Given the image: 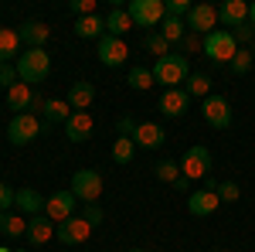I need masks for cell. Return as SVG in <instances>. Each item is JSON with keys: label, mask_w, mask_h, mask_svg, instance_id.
<instances>
[{"label": "cell", "mask_w": 255, "mask_h": 252, "mask_svg": "<svg viewBox=\"0 0 255 252\" xmlns=\"http://www.w3.org/2000/svg\"><path fill=\"white\" fill-rule=\"evenodd\" d=\"M14 65H17V78L27 82L31 89L41 85L44 78L51 75V55H48L44 48H27V51H20V58L14 61Z\"/></svg>", "instance_id": "1"}, {"label": "cell", "mask_w": 255, "mask_h": 252, "mask_svg": "<svg viewBox=\"0 0 255 252\" xmlns=\"http://www.w3.org/2000/svg\"><path fill=\"white\" fill-rule=\"evenodd\" d=\"M153 78H157L163 89H180V82L191 78L187 55H167V58H157L153 61Z\"/></svg>", "instance_id": "2"}, {"label": "cell", "mask_w": 255, "mask_h": 252, "mask_svg": "<svg viewBox=\"0 0 255 252\" xmlns=\"http://www.w3.org/2000/svg\"><path fill=\"white\" fill-rule=\"evenodd\" d=\"M44 133V123H38L34 113H14L10 123H7V140L14 147H27L31 140H38Z\"/></svg>", "instance_id": "3"}, {"label": "cell", "mask_w": 255, "mask_h": 252, "mask_svg": "<svg viewBox=\"0 0 255 252\" xmlns=\"http://www.w3.org/2000/svg\"><path fill=\"white\" fill-rule=\"evenodd\" d=\"M204 55L211 61H218V65H232V58L238 55V41L232 31H225V27H218V31H211L208 38H204Z\"/></svg>", "instance_id": "4"}, {"label": "cell", "mask_w": 255, "mask_h": 252, "mask_svg": "<svg viewBox=\"0 0 255 252\" xmlns=\"http://www.w3.org/2000/svg\"><path fill=\"white\" fill-rule=\"evenodd\" d=\"M68 191L75 194L79 201H85V205H96L99 198H102V174H99V171H92V167L75 171L72 184H68Z\"/></svg>", "instance_id": "5"}, {"label": "cell", "mask_w": 255, "mask_h": 252, "mask_svg": "<svg viewBox=\"0 0 255 252\" xmlns=\"http://www.w3.org/2000/svg\"><path fill=\"white\" fill-rule=\"evenodd\" d=\"M129 17H133V27H160L167 10H163V0H133L129 7Z\"/></svg>", "instance_id": "6"}, {"label": "cell", "mask_w": 255, "mask_h": 252, "mask_svg": "<svg viewBox=\"0 0 255 252\" xmlns=\"http://www.w3.org/2000/svg\"><path fill=\"white\" fill-rule=\"evenodd\" d=\"M180 174L187 177V181H204V177L211 174V150L208 147H191L184 160H180Z\"/></svg>", "instance_id": "7"}, {"label": "cell", "mask_w": 255, "mask_h": 252, "mask_svg": "<svg viewBox=\"0 0 255 252\" xmlns=\"http://www.w3.org/2000/svg\"><path fill=\"white\" fill-rule=\"evenodd\" d=\"M201 116L211 130H228L232 126V106L225 96H208L201 102Z\"/></svg>", "instance_id": "8"}, {"label": "cell", "mask_w": 255, "mask_h": 252, "mask_svg": "<svg viewBox=\"0 0 255 252\" xmlns=\"http://www.w3.org/2000/svg\"><path fill=\"white\" fill-rule=\"evenodd\" d=\"M187 31L197 38H208L211 31H218V7L211 3H194L187 14Z\"/></svg>", "instance_id": "9"}, {"label": "cell", "mask_w": 255, "mask_h": 252, "mask_svg": "<svg viewBox=\"0 0 255 252\" xmlns=\"http://www.w3.org/2000/svg\"><path fill=\"white\" fill-rule=\"evenodd\" d=\"M99 61H102L106 68H119V65H126V61H129V48H126V41L102 34V38H99Z\"/></svg>", "instance_id": "10"}, {"label": "cell", "mask_w": 255, "mask_h": 252, "mask_svg": "<svg viewBox=\"0 0 255 252\" xmlns=\"http://www.w3.org/2000/svg\"><path fill=\"white\" fill-rule=\"evenodd\" d=\"M75 208H79V198H75L72 191H55L51 198H48V205H44V215H48L55 225H61L65 218L75 215Z\"/></svg>", "instance_id": "11"}, {"label": "cell", "mask_w": 255, "mask_h": 252, "mask_svg": "<svg viewBox=\"0 0 255 252\" xmlns=\"http://www.w3.org/2000/svg\"><path fill=\"white\" fill-rule=\"evenodd\" d=\"M55 235H58L61 246H82V242H85V239L92 235V225H89V222H85L82 215H79V218L72 215V218H65L58 229H55Z\"/></svg>", "instance_id": "12"}, {"label": "cell", "mask_w": 255, "mask_h": 252, "mask_svg": "<svg viewBox=\"0 0 255 252\" xmlns=\"http://www.w3.org/2000/svg\"><path fill=\"white\" fill-rule=\"evenodd\" d=\"M218 205H221L218 191H208V188H201V191H191V198H187V212L194 215V218H208V215H215V212H218Z\"/></svg>", "instance_id": "13"}, {"label": "cell", "mask_w": 255, "mask_h": 252, "mask_svg": "<svg viewBox=\"0 0 255 252\" xmlns=\"http://www.w3.org/2000/svg\"><path fill=\"white\" fill-rule=\"evenodd\" d=\"M218 20H221L228 31L249 24V3H245V0H225V3L218 7Z\"/></svg>", "instance_id": "14"}, {"label": "cell", "mask_w": 255, "mask_h": 252, "mask_svg": "<svg viewBox=\"0 0 255 252\" xmlns=\"http://www.w3.org/2000/svg\"><path fill=\"white\" fill-rule=\"evenodd\" d=\"M187 106H191V96L184 92V89H163V96H160V113L170 119H180L187 113Z\"/></svg>", "instance_id": "15"}, {"label": "cell", "mask_w": 255, "mask_h": 252, "mask_svg": "<svg viewBox=\"0 0 255 252\" xmlns=\"http://www.w3.org/2000/svg\"><path fill=\"white\" fill-rule=\"evenodd\" d=\"M34 102H38V92H34L27 82H14V85L7 89V106L17 109V113H31Z\"/></svg>", "instance_id": "16"}, {"label": "cell", "mask_w": 255, "mask_h": 252, "mask_svg": "<svg viewBox=\"0 0 255 252\" xmlns=\"http://www.w3.org/2000/svg\"><path fill=\"white\" fill-rule=\"evenodd\" d=\"M96 130V123H92V113H72L68 123H65V136L72 140V143H85L89 136Z\"/></svg>", "instance_id": "17"}, {"label": "cell", "mask_w": 255, "mask_h": 252, "mask_svg": "<svg viewBox=\"0 0 255 252\" xmlns=\"http://www.w3.org/2000/svg\"><path fill=\"white\" fill-rule=\"evenodd\" d=\"M17 34H20V44H27V48H44L48 38H51V27L41 24V20H24L17 27Z\"/></svg>", "instance_id": "18"}, {"label": "cell", "mask_w": 255, "mask_h": 252, "mask_svg": "<svg viewBox=\"0 0 255 252\" xmlns=\"http://www.w3.org/2000/svg\"><path fill=\"white\" fill-rule=\"evenodd\" d=\"M65 102L72 106V113H85V109L96 102V85H92V82H72Z\"/></svg>", "instance_id": "19"}, {"label": "cell", "mask_w": 255, "mask_h": 252, "mask_svg": "<svg viewBox=\"0 0 255 252\" xmlns=\"http://www.w3.org/2000/svg\"><path fill=\"white\" fill-rule=\"evenodd\" d=\"M17 212L20 215H31V218H38V215H44V205H48V198L41 191H34V188H20L17 191Z\"/></svg>", "instance_id": "20"}, {"label": "cell", "mask_w": 255, "mask_h": 252, "mask_svg": "<svg viewBox=\"0 0 255 252\" xmlns=\"http://www.w3.org/2000/svg\"><path fill=\"white\" fill-rule=\"evenodd\" d=\"M55 222L48 218V215H38V218H27V239H31V246H44V242H51L55 239Z\"/></svg>", "instance_id": "21"}, {"label": "cell", "mask_w": 255, "mask_h": 252, "mask_svg": "<svg viewBox=\"0 0 255 252\" xmlns=\"http://www.w3.org/2000/svg\"><path fill=\"white\" fill-rule=\"evenodd\" d=\"M163 140H167V133H163V126H157V123H139L136 136H133V143L143 147V150H157V147H163Z\"/></svg>", "instance_id": "22"}, {"label": "cell", "mask_w": 255, "mask_h": 252, "mask_svg": "<svg viewBox=\"0 0 255 252\" xmlns=\"http://www.w3.org/2000/svg\"><path fill=\"white\" fill-rule=\"evenodd\" d=\"M129 31H133L129 10H126V7H113L109 17H106V34H109V38H123V34H129Z\"/></svg>", "instance_id": "23"}, {"label": "cell", "mask_w": 255, "mask_h": 252, "mask_svg": "<svg viewBox=\"0 0 255 252\" xmlns=\"http://www.w3.org/2000/svg\"><path fill=\"white\" fill-rule=\"evenodd\" d=\"M20 58V34L10 27H0V65Z\"/></svg>", "instance_id": "24"}, {"label": "cell", "mask_w": 255, "mask_h": 252, "mask_svg": "<svg viewBox=\"0 0 255 252\" xmlns=\"http://www.w3.org/2000/svg\"><path fill=\"white\" fill-rule=\"evenodd\" d=\"M0 235H7V239L27 235V218H20L17 212H0Z\"/></svg>", "instance_id": "25"}, {"label": "cell", "mask_w": 255, "mask_h": 252, "mask_svg": "<svg viewBox=\"0 0 255 252\" xmlns=\"http://www.w3.org/2000/svg\"><path fill=\"white\" fill-rule=\"evenodd\" d=\"M75 34H79V38H102V34H106V20L99 17V14H92V17H79L75 20Z\"/></svg>", "instance_id": "26"}, {"label": "cell", "mask_w": 255, "mask_h": 252, "mask_svg": "<svg viewBox=\"0 0 255 252\" xmlns=\"http://www.w3.org/2000/svg\"><path fill=\"white\" fill-rule=\"evenodd\" d=\"M184 92H187L191 99H201V102H204V99L211 96V78L204 75V72H194V75L187 78V85H184Z\"/></svg>", "instance_id": "27"}, {"label": "cell", "mask_w": 255, "mask_h": 252, "mask_svg": "<svg viewBox=\"0 0 255 252\" xmlns=\"http://www.w3.org/2000/svg\"><path fill=\"white\" fill-rule=\"evenodd\" d=\"M41 113H44V119H48V123H68V116H72V106H68L65 99H48Z\"/></svg>", "instance_id": "28"}, {"label": "cell", "mask_w": 255, "mask_h": 252, "mask_svg": "<svg viewBox=\"0 0 255 252\" xmlns=\"http://www.w3.org/2000/svg\"><path fill=\"white\" fill-rule=\"evenodd\" d=\"M126 82H129V89H136V92H146L150 85H157V78H153V68H143V65L129 68Z\"/></svg>", "instance_id": "29"}, {"label": "cell", "mask_w": 255, "mask_h": 252, "mask_svg": "<svg viewBox=\"0 0 255 252\" xmlns=\"http://www.w3.org/2000/svg\"><path fill=\"white\" fill-rule=\"evenodd\" d=\"M184 31H187V24L177 20V17H163V24H160V34H163L167 44H180L184 41Z\"/></svg>", "instance_id": "30"}, {"label": "cell", "mask_w": 255, "mask_h": 252, "mask_svg": "<svg viewBox=\"0 0 255 252\" xmlns=\"http://www.w3.org/2000/svg\"><path fill=\"white\" fill-rule=\"evenodd\" d=\"M143 51H150V55H157V58H167V55H170V44L163 41L160 31H146V38H143Z\"/></svg>", "instance_id": "31"}, {"label": "cell", "mask_w": 255, "mask_h": 252, "mask_svg": "<svg viewBox=\"0 0 255 252\" xmlns=\"http://www.w3.org/2000/svg\"><path fill=\"white\" fill-rule=\"evenodd\" d=\"M136 157V143L129 140V136H116V143H113V160L116 164H129Z\"/></svg>", "instance_id": "32"}, {"label": "cell", "mask_w": 255, "mask_h": 252, "mask_svg": "<svg viewBox=\"0 0 255 252\" xmlns=\"http://www.w3.org/2000/svg\"><path fill=\"white\" fill-rule=\"evenodd\" d=\"M153 174L160 177V181H167V184H177V181H180V164H174V160H160L157 167H153Z\"/></svg>", "instance_id": "33"}, {"label": "cell", "mask_w": 255, "mask_h": 252, "mask_svg": "<svg viewBox=\"0 0 255 252\" xmlns=\"http://www.w3.org/2000/svg\"><path fill=\"white\" fill-rule=\"evenodd\" d=\"M191 7H194V3H191V0H167V3H163V10H167V17H187V14H191Z\"/></svg>", "instance_id": "34"}, {"label": "cell", "mask_w": 255, "mask_h": 252, "mask_svg": "<svg viewBox=\"0 0 255 252\" xmlns=\"http://www.w3.org/2000/svg\"><path fill=\"white\" fill-rule=\"evenodd\" d=\"M228 68H232L235 75H245V72L252 68V51H242V48H238V55L232 58V65H228Z\"/></svg>", "instance_id": "35"}, {"label": "cell", "mask_w": 255, "mask_h": 252, "mask_svg": "<svg viewBox=\"0 0 255 252\" xmlns=\"http://www.w3.org/2000/svg\"><path fill=\"white\" fill-rule=\"evenodd\" d=\"M218 198H221V201H238V198H242V188H238L235 181H221V184H218Z\"/></svg>", "instance_id": "36"}, {"label": "cell", "mask_w": 255, "mask_h": 252, "mask_svg": "<svg viewBox=\"0 0 255 252\" xmlns=\"http://www.w3.org/2000/svg\"><path fill=\"white\" fill-rule=\"evenodd\" d=\"M68 10L75 17H92L96 14V0H75V3H68Z\"/></svg>", "instance_id": "37"}, {"label": "cell", "mask_w": 255, "mask_h": 252, "mask_svg": "<svg viewBox=\"0 0 255 252\" xmlns=\"http://www.w3.org/2000/svg\"><path fill=\"white\" fill-rule=\"evenodd\" d=\"M14 201H17V191H14L10 184H3V181H0V212H10V208H14Z\"/></svg>", "instance_id": "38"}, {"label": "cell", "mask_w": 255, "mask_h": 252, "mask_svg": "<svg viewBox=\"0 0 255 252\" xmlns=\"http://www.w3.org/2000/svg\"><path fill=\"white\" fill-rule=\"evenodd\" d=\"M82 218H85V222H89L92 229L106 222V215H102V208H99V201H96V205H85V208H82Z\"/></svg>", "instance_id": "39"}, {"label": "cell", "mask_w": 255, "mask_h": 252, "mask_svg": "<svg viewBox=\"0 0 255 252\" xmlns=\"http://www.w3.org/2000/svg\"><path fill=\"white\" fill-rule=\"evenodd\" d=\"M14 82H20V78H17V65H14V61L0 65V85H3V89H10Z\"/></svg>", "instance_id": "40"}, {"label": "cell", "mask_w": 255, "mask_h": 252, "mask_svg": "<svg viewBox=\"0 0 255 252\" xmlns=\"http://www.w3.org/2000/svg\"><path fill=\"white\" fill-rule=\"evenodd\" d=\"M136 126H139V123H136L133 116H119L116 133H119V136H129V140H133V136H136Z\"/></svg>", "instance_id": "41"}, {"label": "cell", "mask_w": 255, "mask_h": 252, "mask_svg": "<svg viewBox=\"0 0 255 252\" xmlns=\"http://www.w3.org/2000/svg\"><path fill=\"white\" fill-rule=\"evenodd\" d=\"M232 34H235L238 44H249V41H252V34H255V27H252V24H242V27H235V31H232Z\"/></svg>", "instance_id": "42"}, {"label": "cell", "mask_w": 255, "mask_h": 252, "mask_svg": "<svg viewBox=\"0 0 255 252\" xmlns=\"http://www.w3.org/2000/svg\"><path fill=\"white\" fill-rule=\"evenodd\" d=\"M184 51H197V48H204V38H197V34H184Z\"/></svg>", "instance_id": "43"}, {"label": "cell", "mask_w": 255, "mask_h": 252, "mask_svg": "<svg viewBox=\"0 0 255 252\" xmlns=\"http://www.w3.org/2000/svg\"><path fill=\"white\" fill-rule=\"evenodd\" d=\"M249 24L255 27V3H249Z\"/></svg>", "instance_id": "44"}, {"label": "cell", "mask_w": 255, "mask_h": 252, "mask_svg": "<svg viewBox=\"0 0 255 252\" xmlns=\"http://www.w3.org/2000/svg\"><path fill=\"white\" fill-rule=\"evenodd\" d=\"M0 252H10V249H7V246H0Z\"/></svg>", "instance_id": "45"}, {"label": "cell", "mask_w": 255, "mask_h": 252, "mask_svg": "<svg viewBox=\"0 0 255 252\" xmlns=\"http://www.w3.org/2000/svg\"><path fill=\"white\" fill-rule=\"evenodd\" d=\"M129 252H146V249H129Z\"/></svg>", "instance_id": "46"}, {"label": "cell", "mask_w": 255, "mask_h": 252, "mask_svg": "<svg viewBox=\"0 0 255 252\" xmlns=\"http://www.w3.org/2000/svg\"><path fill=\"white\" fill-rule=\"evenodd\" d=\"M20 252H27V249H20Z\"/></svg>", "instance_id": "47"}]
</instances>
